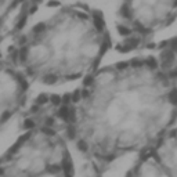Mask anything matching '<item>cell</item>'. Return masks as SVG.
I'll return each mask as SVG.
<instances>
[{
    "label": "cell",
    "instance_id": "6da1fadb",
    "mask_svg": "<svg viewBox=\"0 0 177 177\" xmlns=\"http://www.w3.org/2000/svg\"><path fill=\"white\" fill-rule=\"evenodd\" d=\"M176 124L177 98L148 56L101 66L72 90L37 94L19 129L56 131L83 159L87 177H103L123 156L152 149Z\"/></svg>",
    "mask_w": 177,
    "mask_h": 177
},
{
    "label": "cell",
    "instance_id": "7a4b0ae2",
    "mask_svg": "<svg viewBox=\"0 0 177 177\" xmlns=\"http://www.w3.org/2000/svg\"><path fill=\"white\" fill-rule=\"evenodd\" d=\"M111 47L103 12L71 3L15 36L6 57L31 83L53 87L89 78L103 66Z\"/></svg>",
    "mask_w": 177,
    "mask_h": 177
},
{
    "label": "cell",
    "instance_id": "3957f363",
    "mask_svg": "<svg viewBox=\"0 0 177 177\" xmlns=\"http://www.w3.org/2000/svg\"><path fill=\"white\" fill-rule=\"evenodd\" d=\"M0 177H75L72 149L53 130L25 129L0 155Z\"/></svg>",
    "mask_w": 177,
    "mask_h": 177
},
{
    "label": "cell",
    "instance_id": "277c9868",
    "mask_svg": "<svg viewBox=\"0 0 177 177\" xmlns=\"http://www.w3.org/2000/svg\"><path fill=\"white\" fill-rule=\"evenodd\" d=\"M177 19V2H123L116 10V50L131 53L143 49Z\"/></svg>",
    "mask_w": 177,
    "mask_h": 177
},
{
    "label": "cell",
    "instance_id": "5b68a950",
    "mask_svg": "<svg viewBox=\"0 0 177 177\" xmlns=\"http://www.w3.org/2000/svg\"><path fill=\"white\" fill-rule=\"evenodd\" d=\"M32 83L0 51V130L29 104Z\"/></svg>",
    "mask_w": 177,
    "mask_h": 177
},
{
    "label": "cell",
    "instance_id": "8992f818",
    "mask_svg": "<svg viewBox=\"0 0 177 177\" xmlns=\"http://www.w3.org/2000/svg\"><path fill=\"white\" fill-rule=\"evenodd\" d=\"M155 57L166 82L177 98V35L159 46Z\"/></svg>",
    "mask_w": 177,
    "mask_h": 177
},
{
    "label": "cell",
    "instance_id": "52a82bcc",
    "mask_svg": "<svg viewBox=\"0 0 177 177\" xmlns=\"http://www.w3.org/2000/svg\"><path fill=\"white\" fill-rule=\"evenodd\" d=\"M170 177H177V124L173 126L151 149Z\"/></svg>",
    "mask_w": 177,
    "mask_h": 177
},
{
    "label": "cell",
    "instance_id": "ba28073f",
    "mask_svg": "<svg viewBox=\"0 0 177 177\" xmlns=\"http://www.w3.org/2000/svg\"><path fill=\"white\" fill-rule=\"evenodd\" d=\"M123 177H170V174L149 149L136 156L133 165L128 169Z\"/></svg>",
    "mask_w": 177,
    "mask_h": 177
}]
</instances>
